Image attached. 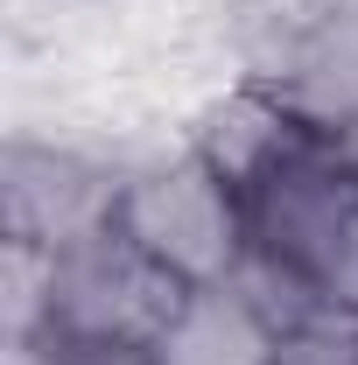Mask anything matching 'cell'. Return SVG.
Masks as SVG:
<instances>
[{
	"label": "cell",
	"mask_w": 358,
	"mask_h": 365,
	"mask_svg": "<svg viewBox=\"0 0 358 365\" xmlns=\"http://www.w3.org/2000/svg\"><path fill=\"white\" fill-rule=\"evenodd\" d=\"M113 225L127 232L155 267H169L183 288H218L246 260V197L190 140H176V148H162V155L127 169Z\"/></svg>",
	"instance_id": "obj_1"
},
{
	"label": "cell",
	"mask_w": 358,
	"mask_h": 365,
	"mask_svg": "<svg viewBox=\"0 0 358 365\" xmlns=\"http://www.w3.org/2000/svg\"><path fill=\"white\" fill-rule=\"evenodd\" d=\"M127 169H134L127 155H113L91 134L14 120L0 140V239L63 253L91 232H106L120 211Z\"/></svg>",
	"instance_id": "obj_2"
},
{
	"label": "cell",
	"mask_w": 358,
	"mask_h": 365,
	"mask_svg": "<svg viewBox=\"0 0 358 365\" xmlns=\"http://www.w3.org/2000/svg\"><path fill=\"white\" fill-rule=\"evenodd\" d=\"M239 197H246V253L316 288L344 225L358 218V155L330 134H310Z\"/></svg>",
	"instance_id": "obj_3"
},
{
	"label": "cell",
	"mask_w": 358,
	"mask_h": 365,
	"mask_svg": "<svg viewBox=\"0 0 358 365\" xmlns=\"http://www.w3.org/2000/svg\"><path fill=\"white\" fill-rule=\"evenodd\" d=\"M190 295L169 267H155L120 225L91 232L78 246L56 253V281H49V330L71 344H155L162 323L176 317Z\"/></svg>",
	"instance_id": "obj_4"
},
{
	"label": "cell",
	"mask_w": 358,
	"mask_h": 365,
	"mask_svg": "<svg viewBox=\"0 0 358 365\" xmlns=\"http://www.w3.org/2000/svg\"><path fill=\"white\" fill-rule=\"evenodd\" d=\"M310 134L316 127L274 85H260V78H225V85L190 113V127H183V140H190L218 176H232L239 190L253 176H267L274 162H281L295 140H310Z\"/></svg>",
	"instance_id": "obj_5"
},
{
	"label": "cell",
	"mask_w": 358,
	"mask_h": 365,
	"mask_svg": "<svg viewBox=\"0 0 358 365\" xmlns=\"http://www.w3.org/2000/svg\"><path fill=\"white\" fill-rule=\"evenodd\" d=\"M274 344H281V323L239 281H218L176 302V317L148 344V365H274Z\"/></svg>",
	"instance_id": "obj_6"
},
{
	"label": "cell",
	"mask_w": 358,
	"mask_h": 365,
	"mask_svg": "<svg viewBox=\"0 0 358 365\" xmlns=\"http://www.w3.org/2000/svg\"><path fill=\"white\" fill-rule=\"evenodd\" d=\"M274 91L310 120L316 134L344 140L358 127V0H330L302 49L288 56V71L274 78Z\"/></svg>",
	"instance_id": "obj_7"
},
{
	"label": "cell",
	"mask_w": 358,
	"mask_h": 365,
	"mask_svg": "<svg viewBox=\"0 0 358 365\" xmlns=\"http://www.w3.org/2000/svg\"><path fill=\"white\" fill-rule=\"evenodd\" d=\"M49 281H56V253L49 246L0 239V337L49 330Z\"/></svg>",
	"instance_id": "obj_8"
},
{
	"label": "cell",
	"mask_w": 358,
	"mask_h": 365,
	"mask_svg": "<svg viewBox=\"0 0 358 365\" xmlns=\"http://www.w3.org/2000/svg\"><path fill=\"white\" fill-rule=\"evenodd\" d=\"M274 365H358V317L316 309V317L288 323L274 344Z\"/></svg>",
	"instance_id": "obj_9"
},
{
	"label": "cell",
	"mask_w": 358,
	"mask_h": 365,
	"mask_svg": "<svg viewBox=\"0 0 358 365\" xmlns=\"http://www.w3.org/2000/svg\"><path fill=\"white\" fill-rule=\"evenodd\" d=\"M316 295H323V309H337V317H358V218L344 225L337 253H330V267H323V281H316Z\"/></svg>",
	"instance_id": "obj_10"
},
{
	"label": "cell",
	"mask_w": 358,
	"mask_h": 365,
	"mask_svg": "<svg viewBox=\"0 0 358 365\" xmlns=\"http://www.w3.org/2000/svg\"><path fill=\"white\" fill-rule=\"evenodd\" d=\"M0 365H63V337H49V330H36V337H0Z\"/></svg>",
	"instance_id": "obj_11"
},
{
	"label": "cell",
	"mask_w": 358,
	"mask_h": 365,
	"mask_svg": "<svg viewBox=\"0 0 358 365\" xmlns=\"http://www.w3.org/2000/svg\"><path fill=\"white\" fill-rule=\"evenodd\" d=\"M344 148H352V155H358V127H352V134H344Z\"/></svg>",
	"instance_id": "obj_12"
}]
</instances>
